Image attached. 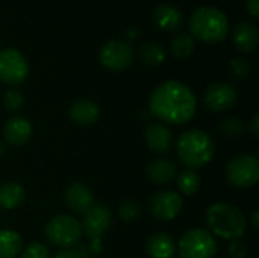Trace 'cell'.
Instances as JSON below:
<instances>
[{"mask_svg": "<svg viewBox=\"0 0 259 258\" xmlns=\"http://www.w3.org/2000/svg\"><path fill=\"white\" fill-rule=\"evenodd\" d=\"M23 249V239L12 230H0V258H15Z\"/></svg>", "mask_w": 259, "mask_h": 258, "instance_id": "7402d4cb", "label": "cell"}, {"mask_svg": "<svg viewBox=\"0 0 259 258\" xmlns=\"http://www.w3.org/2000/svg\"><path fill=\"white\" fill-rule=\"evenodd\" d=\"M228 252H229L231 258H246L247 246L241 239H235V240H231V243L228 246Z\"/></svg>", "mask_w": 259, "mask_h": 258, "instance_id": "4dcf8cb0", "label": "cell"}, {"mask_svg": "<svg viewBox=\"0 0 259 258\" xmlns=\"http://www.w3.org/2000/svg\"><path fill=\"white\" fill-rule=\"evenodd\" d=\"M44 234L52 245L62 249H68L80 242L83 233L79 220L68 214H59L52 217L46 224Z\"/></svg>", "mask_w": 259, "mask_h": 258, "instance_id": "5b68a950", "label": "cell"}, {"mask_svg": "<svg viewBox=\"0 0 259 258\" xmlns=\"http://www.w3.org/2000/svg\"><path fill=\"white\" fill-rule=\"evenodd\" d=\"M64 202L65 205L76 214H85L90 208H93V205H96L94 202V195L90 190V187H87L82 182H71L65 192H64Z\"/></svg>", "mask_w": 259, "mask_h": 258, "instance_id": "4fadbf2b", "label": "cell"}, {"mask_svg": "<svg viewBox=\"0 0 259 258\" xmlns=\"http://www.w3.org/2000/svg\"><path fill=\"white\" fill-rule=\"evenodd\" d=\"M146 251L152 258H173L176 242L167 233H155L146 242Z\"/></svg>", "mask_w": 259, "mask_h": 258, "instance_id": "d6986e66", "label": "cell"}, {"mask_svg": "<svg viewBox=\"0 0 259 258\" xmlns=\"http://www.w3.org/2000/svg\"><path fill=\"white\" fill-rule=\"evenodd\" d=\"M29 75V62L17 49L0 50V81L8 85L21 84Z\"/></svg>", "mask_w": 259, "mask_h": 258, "instance_id": "ba28073f", "label": "cell"}, {"mask_svg": "<svg viewBox=\"0 0 259 258\" xmlns=\"http://www.w3.org/2000/svg\"><path fill=\"white\" fill-rule=\"evenodd\" d=\"M190 30L193 36L203 43H220L229 32V21L223 11L215 6H200L190 18Z\"/></svg>", "mask_w": 259, "mask_h": 258, "instance_id": "277c9868", "label": "cell"}, {"mask_svg": "<svg viewBox=\"0 0 259 258\" xmlns=\"http://www.w3.org/2000/svg\"><path fill=\"white\" fill-rule=\"evenodd\" d=\"M238 97L237 88L229 84V82H214L211 84L205 94H203V102L208 109L212 113H223L231 109Z\"/></svg>", "mask_w": 259, "mask_h": 258, "instance_id": "8fae6325", "label": "cell"}, {"mask_svg": "<svg viewBox=\"0 0 259 258\" xmlns=\"http://www.w3.org/2000/svg\"><path fill=\"white\" fill-rule=\"evenodd\" d=\"M20 258H52V255L46 245L39 242H32L23 249Z\"/></svg>", "mask_w": 259, "mask_h": 258, "instance_id": "f546056e", "label": "cell"}, {"mask_svg": "<svg viewBox=\"0 0 259 258\" xmlns=\"http://www.w3.org/2000/svg\"><path fill=\"white\" fill-rule=\"evenodd\" d=\"M74 249H76L79 258H90V255H91V252H90V249H88V245H80V243H77V245L74 246Z\"/></svg>", "mask_w": 259, "mask_h": 258, "instance_id": "e575fe53", "label": "cell"}, {"mask_svg": "<svg viewBox=\"0 0 259 258\" xmlns=\"http://www.w3.org/2000/svg\"><path fill=\"white\" fill-rule=\"evenodd\" d=\"M247 11L252 17L259 15V0H247Z\"/></svg>", "mask_w": 259, "mask_h": 258, "instance_id": "836d02e7", "label": "cell"}, {"mask_svg": "<svg viewBox=\"0 0 259 258\" xmlns=\"http://www.w3.org/2000/svg\"><path fill=\"white\" fill-rule=\"evenodd\" d=\"M88 249H90V252H91V255H99L100 252H102V240L99 239V240H91V243L88 245Z\"/></svg>", "mask_w": 259, "mask_h": 258, "instance_id": "d6a6232c", "label": "cell"}, {"mask_svg": "<svg viewBox=\"0 0 259 258\" xmlns=\"http://www.w3.org/2000/svg\"><path fill=\"white\" fill-rule=\"evenodd\" d=\"M32 132H33V128H32L30 120H27L23 116L11 117L3 126L5 141L11 146H15V148L24 146L30 140Z\"/></svg>", "mask_w": 259, "mask_h": 258, "instance_id": "5bb4252c", "label": "cell"}, {"mask_svg": "<svg viewBox=\"0 0 259 258\" xmlns=\"http://www.w3.org/2000/svg\"><path fill=\"white\" fill-rule=\"evenodd\" d=\"M184 207V201L179 193L171 190H164L155 193L149 201V211L150 214L161 222L173 220Z\"/></svg>", "mask_w": 259, "mask_h": 258, "instance_id": "30bf717a", "label": "cell"}, {"mask_svg": "<svg viewBox=\"0 0 259 258\" xmlns=\"http://www.w3.org/2000/svg\"><path fill=\"white\" fill-rule=\"evenodd\" d=\"M178 189L185 195V196H193L199 192L200 189V176L196 170L193 169H185L184 172L179 173L178 176Z\"/></svg>", "mask_w": 259, "mask_h": 258, "instance_id": "d4e9b609", "label": "cell"}, {"mask_svg": "<svg viewBox=\"0 0 259 258\" xmlns=\"http://www.w3.org/2000/svg\"><path fill=\"white\" fill-rule=\"evenodd\" d=\"M197 108L193 90L179 81H165L150 94L149 111L161 123L184 125L190 122Z\"/></svg>", "mask_w": 259, "mask_h": 258, "instance_id": "6da1fadb", "label": "cell"}, {"mask_svg": "<svg viewBox=\"0 0 259 258\" xmlns=\"http://www.w3.org/2000/svg\"><path fill=\"white\" fill-rule=\"evenodd\" d=\"M153 23L167 32L178 30L184 24V15L182 12L171 3H161L158 5L152 12Z\"/></svg>", "mask_w": 259, "mask_h": 258, "instance_id": "2e32d148", "label": "cell"}, {"mask_svg": "<svg viewBox=\"0 0 259 258\" xmlns=\"http://www.w3.org/2000/svg\"><path fill=\"white\" fill-rule=\"evenodd\" d=\"M229 71H231L234 79L243 81L250 73V64L246 59H243V58H235V59H232L229 62Z\"/></svg>", "mask_w": 259, "mask_h": 258, "instance_id": "f1b7e54d", "label": "cell"}, {"mask_svg": "<svg viewBox=\"0 0 259 258\" xmlns=\"http://www.w3.org/2000/svg\"><path fill=\"white\" fill-rule=\"evenodd\" d=\"M250 131H252V135H253L255 138H258L259 137V116L258 114H255V116H253V119H252V122H250Z\"/></svg>", "mask_w": 259, "mask_h": 258, "instance_id": "d590c367", "label": "cell"}, {"mask_svg": "<svg viewBox=\"0 0 259 258\" xmlns=\"http://www.w3.org/2000/svg\"><path fill=\"white\" fill-rule=\"evenodd\" d=\"M219 129L226 138H240L244 134L246 126H244V122L240 117L231 116V117H226V119H223L220 122Z\"/></svg>", "mask_w": 259, "mask_h": 258, "instance_id": "484cf974", "label": "cell"}, {"mask_svg": "<svg viewBox=\"0 0 259 258\" xmlns=\"http://www.w3.org/2000/svg\"><path fill=\"white\" fill-rule=\"evenodd\" d=\"M141 214V205L135 201H124L118 207V217L124 222H134Z\"/></svg>", "mask_w": 259, "mask_h": 258, "instance_id": "83f0119b", "label": "cell"}, {"mask_svg": "<svg viewBox=\"0 0 259 258\" xmlns=\"http://www.w3.org/2000/svg\"><path fill=\"white\" fill-rule=\"evenodd\" d=\"M234 44L241 52H252L258 44V27L250 21H241L234 29Z\"/></svg>", "mask_w": 259, "mask_h": 258, "instance_id": "ffe728a7", "label": "cell"}, {"mask_svg": "<svg viewBox=\"0 0 259 258\" xmlns=\"http://www.w3.org/2000/svg\"><path fill=\"white\" fill-rule=\"evenodd\" d=\"M112 222V214L106 205H93L82 219V233L90 240H102V237L108 233Z\"/></svg>", "mask_w": 259, "mask_h": 258, "instance_id": "7c38bea8", "label": "cell"}, {"mask_svg": "<svg viewBox=\"0 0 259 258\" xmlns=\"http://www.w3.org/2000/svg\"><path fill=\"white\" fill-rule=\"evenodd\" d=\"M181 258H214L217 254L215 237L203 228L188 230L176 245Z\"/></svg>", "mask_w": 259, "mask_h": 258, "instance_id": "8992f818", "label": "cell"}, {"mask_svg": "<svg viewBox=\"0 0 259 258\" xmlns=\"http://www.w3.org/2000/svg\"><path fill=\"white\" fill-rule=\"evenodd\" d=\"M146 143L150 151L156 154H168L175 144L173 132L162 123H150L144 132Z\"/></svg>", "mask_w": 259, "mask_h": 258, "instance_id": "9a60e30c", "label": "cell"}, {"mask_svg": "<svg viewBox=\"0 0 259 258\" xmlns=\"http://www.w3.org/2000/svg\"><path fill=\"white\" fill-rule=\"evenodd\" d=\"M26 198V190L20 182H5L0 186V207L5 210H14Z\"/></svg>", "mask_w": 259, "mask_h": 258, "instance_id": "44dd1931", "label": "cell"}, {"mask_svg": "<svg viewBox=\"0 0 259 258\" xmlns=\"http://www.w3.org/2000/svg\"><path fill=\"white\" fill-rule=\"evenodd\" d=\"M5 149H6V148H5V143H2V141H0V157L5 154Z\"/></svg>", "mask_w": 259, "mask_h": 258, "instance_id": "74e56055", "label": "cell"}, {"mask_svg": "<svg viewBox=\"0 0 259 258\" xmlns=\"http://www.w3.org/2000/svg\"><path fill=\"white\" fill-rule=\"evenodd\" d=\"M53 258H79V255H77V252H76V249H74V246H73V248L59 251Z\"/></svg>", "mask_w": 259, "mask_h": 258, "instance_id": "1f68e13d", "label": "cell"}, {"mask_svg": "<svg viewBox=\"0 0 259 258\" xmlns=\"http://www.w3.org/2000/svg\"><path fill=\"white\" fill-rule=\"evenodd\" d=\"M138 55L140 59L149 65V67H158L164 62L165 59V50L161 44L155 43V41H147L143 43L138 49Z\"/></svg>", "mask_w": 259, "mask_h": 258, "instance_id": "603a6c76", "label": "cell"}, {"mask_svg": "<svg viewBox=\"0 0 259 258\" xmlns=\"http://www.w3.org/2000/svg\"><path fill=\"white\" fill-rule=\"evenodd\" d=\"M258 217H259V211L258 210H255V211H253V214H252V227H253L255 230H258V227H259Z\"/></svg>", "mask_w": 259, "mask_h": 258, "instance_id": "8d00e7d4", "label": "cell"}, {"mask_svg": "<svg viewBox=\"0 0 259 258\" xmlns=\"http://www.w3.org/2000/svg\"><path fill=\"white\" fill-rule=\"evenodd\" d=\"M24 105V96L20 90L17 88H9L5 94H3V106L6 111L9 113H15L18 111L21 106Z\"/></svg>", "mask_w": 259, "mask_h": 258, "instance_id": "4316f807", "label": "cell"}, {"mask_svg": "<svg viewBox=\"0 0 259 258\" xmlns=\"http://www.w3.org/2000/svg\"><path fill=\"white\" fill-rule=\"evenodd\" d=\"M176 154L182 164L196 170L206 166L212 160L215 144L205 131L190 129L179 135L176 141Z\"/></svg>", "mask_w": 259, "mask_h": 258, "instance_id": "3957f363", "label": "cell"}, {"mask_svg": "<svg viewBox=\"0 0 259 258\" xmlns=\"http://www.w3.org/2000/svg\"><path fill=\"white\" fill-rule=\"evenodd\" d=\"M99 59L111 71H123L134 61V49L124 40H111L100 49Z\"/></svg>", "mask_w": 259, "mask_h": 258, "instance_id": "9c48e42d", "label": "cell"}, {"mask_svg": "<svg viewBox=\"0 0 259 258\" xmlns=\"http://www.w3.org/2000/svg\"><path fill=\"white\" fill-rule=\"evenodd\" d=\"M194 47H196L194 38L188 33H178L170 43V50H171L173 56L178 59L188 58L193 53Z\"/></svg>", "mask_w": 259, "mask_h": 258, "instance_id": "cb8c5ba5", "label": "cell"}, {"mask_svg": "<svg viewBox=\"0 0 259 258\" xmlns=\"http://www.w3.org/2000/svg\"><path fill=\"white\" fill-rule=\"evenodd\" d=\"M225 175L228 182L234 187H252L259 181V160L250 154L237 155L226 164Z\"/></svg>", "mask_w": 259, "mask_h": 258, "instance_id": "52a82bcc", "label": "cell"}, {"mask_svg": "<svg viewBox=\"0 0 259 258\" xmlns=\"http://www.w3.org/2000/svg\"><path fill=\"white\" fill-rule=\"evenodd\" d=\"M205 220L208 225V231L212 236L222 237L225 240L241 239L246 233V217L232 204L217 202L206 210Z\"/></svg>", "mask_w": 259, "mask_h": 258, "instance_id": "7a4b0ae2", "label": "cell"}, {"mask_svg": "<svg viewBox=\"0 0 259 258\" xmlns=\"http://www.w3.org/2000/svg\"><path fill=\"white\" fill-rule=\"evenodd\" d=\"M146 175L155 186H165L176 179L178 166L171 160L156 158L149 163V166L146 169Z\"/></svg>", "mask_w": 259, "mask_h": 258, "instance_id": "ac0fdd59", "label": "cell"}, {"mask_svg": "<svg viewBox=\"0 0 259 258\" xmlns=\"http://www.w3.org/2000/svg\"><path fill=\"white\" fill-rule=\"evenodd\" d=\"M70 119L79 126H91L100 116V108L90 99H77L68 108Z\"/></svg>", "mask_w": 259, "mask_h": 258, "instance_id": "e0dca14e", "label": "cell"}]
</instances>
